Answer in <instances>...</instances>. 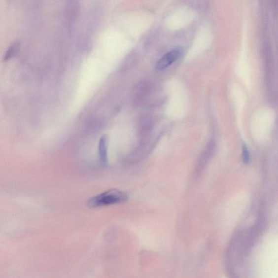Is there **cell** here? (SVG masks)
Listing matches in <instances>:
<instances>
[{
	"label": "cell",
	"instance_id": "1",
	"mask_svg": "<svg viewBox=\"0 0 278 278\" xmlns=\"http://www.w3.org/2000/svg\"><path fill=\"white\" fill-rule=\"evenodd\" d=\"M128 197L125 192L117 189H111L91 198L87 202L92 208L105 207L125 203Z\"/></svg>",
	"mask_w": 278,
	"mask_h": 278
},
{
	"label": "cell",
	"instance_id": "3",
	"mask_svg": "<svg viewBox=\"0 0 278 278\" xmlns=\"http://www.w3.org/2000/svg\"><path fill=\"white\" fill-rule=\"evenodd\" d=\"M99 155L100 162L103 166L108 163L107 157V139L106 136H102L99 141Z\"/></svg>",
	"mask_w": 278,
	"mask_h": 278
},
{
	"label": "cell",
	"instance_id": "2",
	"mask_svg": "<svg viewBox=\"0 0 278 278\" xmlns=\"http://www.w3.org/2000/svg\"><path fill=\"white\" fill-rule=\"evenodd\" d=\"M181 53H182V51L178 49L173 50L166 53L157 63L156 69L157 71H162L167 69L178 60L181 55Z\"/></svg>",
	"mask_w": 278,
	"mask_h": 278
},
{
	"label": "cell",
	"instance_id": "4",
	"mask_svg": "<svg viewBox=\"0 0 278 278\" xmlns=\"http://www.w3.org/2000/svg\"><path fill=\"white\" fill-rule=\"evenodd\" d=\"M19 49V42L16 41L10 45L3 56L4 61H7L10 58L13 57L18 52Z\"/></svg>",
	"mask_w": 278,
	"mask_h": 278
},
{
	"label": "cell",
	"instance_id": "5",
	"mask_svg": "<svg viewBox=\"0 0 278 278\" xmlns=\"http://www.w3.org/2000/svg\"><path fill=\"white\" fill-rule=\"evenodd\" d=\"M243 160L245 164L249 162V153L248 149L245 145H243Z\"/></svg>",
	"mask_w": 278,
	"mask_h": 278
}]
</instances>
